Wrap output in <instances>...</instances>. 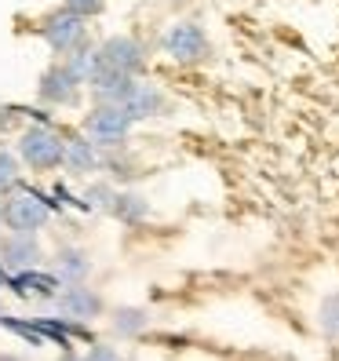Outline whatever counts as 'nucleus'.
<instances>
[{"instance_id": "obj_16", "label": "nucleus", "mask_w": 339, "mask_h": 361, "mask_svg": "<svg viewBox=\"0 0 339 361\" xmlns=\"http://www.w3.org/2000/svg\"><path fill=\"white\" fill-rule=\"evenodd\" d=\"M110 212H113L117 219H124V223H139L150 208H146V201H142V197H135V194H113Z\"/></svg>"}, {"instance_id": "obj_15", "label": "nucleus", "mask_w": 339, "mask_h": 361, "mask_svg": "<svg viewBox=\"0 0 339 361\" xmlns=\"http://www.w3.org/2000/svg\"><path fill=\"white\" fill-rule=\"evenodd\" d=\"M146 325H150V317H146V310H139V307H124V310L113 314V332L117 336H139Z\"/></svg>"}, {"instance_id": "obj_7", "label": "nucleus", "mask_w": 339, "mask_h": 361, "mask_svg": "<svg viewBox=\"0 0 339 361\" xmlns=\"http://www.w3.org/2000/svg\"><path fill=\"white\" fill-rule=\"evenodd\" d=\"M58 310L66 317H73V322H92V317L102 314V295L95 288H88L84 281H77L58 295Z\"/></svg>"}, {"instance_id": "obj_1", "label": "nucleus", "mask_w": 339, "mask_h": 361, "mask_svg": "<svg viewBox=\"0 0 339 361\" xmlns=\"http://www.w3.org/2000/svg\"><path fill=\"white\" fill-rule=\"evenodd\" d=\"M161 48H164V55L172 59V62H179V66H194V62H204L211 55L208 33L197 23H190V18H183V23L164 30Z\"/></svg>"}, {"instance_id": "obj_3", "label": "nucleus", "mask_w": 339, "mask_h": 361, "mask_svg": "<svg viewBox=\"0 0 339 361\" xmlns=\"http://www.w3.org/2000/svg\"><path fill=\"white\" fill-rule=\"evenodd\" d=\"M18 154H23V161H26L30 168L48 172V168L66 164V139H58L51 128L37 124V128L23 132V139H18Z\"/></svg>"}, {"instance_id": "obj_4", "label": "nucleus", "mask_w": 339, "mask_h": 361, "mask_svg": "<svg viewBox=\"0 0 339 361\" xmlns=\"http://www.w3.org/2000/svg\"><path fill=\"white\" fill-rule=\"evenodd\" d=\"M84 23H88V18L66 8V11L48 15V23L40 26V33H44V40H48L51 51L70 55V51H77V48L84 44V33H88V26H84Z\"/></svg>"}, {"instance_id": "obj_22", "label": "nucleus", "mask_w": 339, "mask_h": 361, "mask_svg": "<svg viewBox=\"0 0 339 361\" xmlns=\"http://www.w3.org/2000/svg\"><path fill=\"white\" fill-rule=\"evenodd\" d=\"M0 317H4V310H0Z\"/></svg>"}, {"instance_id": "obj_14", "label": "nucleus", "mask_w": 339, "mask_h": 361, "mask_svg": "<svg viewBox=\"0 0 339 361\" xmlns=\"http://www.w3.org/2000/svg\"><path fill=\"white\" fill-rule=\"evenodd\" d=\"M70 73L80 80V84H92V77L99 73V66H102V59H99V51H92V48H77L73 55H70Z\"/></svg>"}, {"instance_id": "obj_23", "label": "nucleus", "mask_w": 339, "mask_h": 361, "mask_svg": "<svg viewBox=\"0 0 339 361\" xmlns=\"http://www.w3.org/2000/svg\"><path fill=\"white\" fill-rule=\"evenodd\" d=\"M0 219H4V216H0Z\"/></svg>"}, {"instance_id": "obj_5", "label": "nucleus", "mask_w": 339, "mask_h": 361, "mask_svg": "<svg viewBox=\"0 0 339 361\" xmlns=\"http://www.w3.org/2000/svg\"><path fill=\"white\" fill-rule=\"evenodd\" d=\"M48 219H51V208L37 194L11 197L8 208H4V223H8L11 233H37L40 226H48Z\"/></svg>"}, {"instance_id": "obj_18", "label": "nucleus", "mask_w": 339, "mask_h": 361, "mask_svg": "<svg viewBox=\"0 0 339 361\" xmlns=\"http://www.w3.org/2000/svg\"><path fill=\"white\" fill-rule=\"evenodd\" d=\"M15 183H18V164H15L11 154L0 150V194H4V190H11Z\"/></svg>"}, {"instance_id": "obj_12", "label": "nucleus", "mask_w": 339, "mask_h": 361, "mask_svg": "<svg viewBox=\"0 0 339 361\" xmlns=\"http://www.w3.org/2000/svg\"><path fill=\"white\" fill-rule=\"evenodd\" d=\"M88 270H92V259H88V252H80V248H62L58 252V259H55V274L62 281H84L88 278Z\"/></svg>"}, {"instance_id": "obj_19", "label": "nucleus", "mask_w": 339, "mask_h": 361, "mask_svg": "<svg viewBox=\"0 0 339 361\" xmlns=\"http://www.w3.org/2000/svg\"><path fill=\"white\" fill-rule=\"evenodd\" d=\"M102 4H106V0H66V8L77 11V15H84V18H88V15H99Z\"/></svg>"}, {"instance_id": "obj_11", "label": "nucleus", "mask_w": 339, "mask_h": 361, "mask_svg": "<svg viewBox=\"0 0 339 361\" xmlns=\"http://www.w3.org/2000/svg\"><path fill=\"white\" fill-rule=\"evenodd\" d=\"M0 263L11 270H33L40 263V248L33 241V233H11V238L0 245Z\"/></svg>"}, {"instance_id": "obj_21", "label": "nucleus", "mask_w": 339, "mask_h": 361, "mask_svg": "<svg viewBox=\"0 0 339 361\" xmlns=\"http://www.w3.org/2000/svg\"><path fill=\"white\" fill-rule=\"evenodd\" d=\"M62 361H80V357H73V354H66V357H62Z\"/></svg>"}, {"instance_id": "obj_17", "label": "nucleus", "mask_w": 339, "mask_h": 361, "mask_svg": "<svg viewBox=\"0 0 339 361\" xmlns=\"http://www.w3.org/2000/svg\"><path fill=\"white\" fill-rule=\"evenodd\" d=\"M317 325H321V332L328 339H339V292L321 300V307H317Z\"/></svg>"}, {"instance_id": "obj_10", "label": "nucleus", "mask_w": 339, "mask_h": 361, "mask_svg": "<svg viewBox=\"0 0 339 361\" xmlns=\"http://www.w3.org/2000/svg\"><path fill=\"white\" fill-rule=\"evenodd\" d=\"M135 77L132 73H121V70H110V66H99V73L92 77V95L99 102H110V106H121L124 95L132 92Z\"/></svg>"}, {"instance_id": "obj_20", "label": "nucleus", "mask_w": 339, "mask_h": 361, "mask_svg": "<svg viewBox=\"0 0 339 361\" xmlns=\"http://www.w3.org/2000/svg\"><path fill=\"white\" fill-rule=\"evenodd\" d=\"M88 361H124L113 347H95L92 354H88Z\"/></svg>"}, {"instance_id": "obj_6", "label": "nucleus", "mask_w": 339, "mask_h": 361, "mask_svg": "<svg viewBox=\"0 0 339 361\" xmlns=\"http://www.w3.org/2000/svg\"><path fill=\"white\" fill-rule=\"evenodd\" d=\"M99 59H102V66L121 70V73H132V77L146 70V48L139 44L135 37H110L99 48Z\"/></svg>"}, {"instance_id": "obj_9", "label": "nucleus", "mask_w": 339, "mask_h": 361, "mask_svg": "<svg viewBox=\"0 0 339 361\" xmlns=\"http://www.w3.org/2000/svg\"><path fill=\"white\" fill-rule=\"evenodd\" d=\"M124 110H128L135 121H146V117H157L164 114V92L157 88V84H146V80H135L132 92L124 95Z\"/></svg>"}, {"instance_id": "obj_2", "label": "nucleus", "mask_w": 339, "mask_h": 361, "mask_svg": "<svg viewBox=\"0 0 339 361\" xmlns=\"http://www.w3.org/2000/svg\"><path fill=\"white\" fill-rule=\"evenodd\" d=\"M135 117L124 110V106H110V102H99L95 110L84 117V135H88L95 146H117L124 142V135L132 132Z\"/></svg>"}, {"instance_id": "obj_13", "label": "nucleus", "mask_w": 339, "mask_h": 361, "mask_svg": "<svg viewBox=\"0 0 339 361\" xmlns=\"http://www.w3.org/2000/svg\"><path fill=\"white\" fill-rule=\"evenodd\" d=\"M66 164H70V172H77V176L95 172V164H99L95 142L92 139H66Z\"/></svg>"}, {"instance_id": "obj_8", "label": "nucleus", "mask_w": 339, "mask_h": 361, "mask_svg": "<svg viewBox=\"0 0 339 361\" xmlns=\"http://www.w3.org/2000/svg\"><path fill=\"white\" fill-rule=\"evenodd\" d=\"M40 99L51 106H73L80 95V80L70 73V66H51L44 77H40Z\"/></svg>"}]
</instances>
